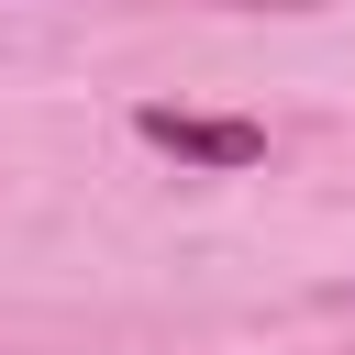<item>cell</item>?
<instances>
[{
	"label": "cell",
	"instance_id": "cell-1",
	"mask_svg": "<svg viewBox=\"0 0 355 355\" xmlns=\"http://www.w3.org/2000/svg\"><path fill=\"white\" fill-rule=\"evenodd\" d=\"M133 133H144L155 155H178V166H211V178H233V166H255V155H266V122L178 111V100H144V111H133Z\"/></svg>",
	"mask_w": 355,
	"mask_h": 355
}]
</instances>
